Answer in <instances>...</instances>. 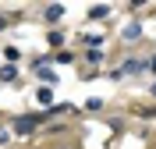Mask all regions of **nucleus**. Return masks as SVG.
Returning <instances> with one entry per match:
<instances>
[{"label":"nucleus","instance_id":"nucleus-1","mask_svg":"<svg viewBox=\"0 0 156 149\" xmlns=\"http://www.w3.org/2000/svg\"><path fill=\"white\" fill-rule=\"evenodd\" d=\"M36 124H39V114L18 117V121H14V135H29V131H36Z\"/></svg>","mask_w":156,"mask_h":149},{"label":"nucleus","instance_id":"nucleus-2","mask_svg":"<svg viewBox=\"0 0 156 149\" xmlns=\"http://www.w3.org/2000/svg\"><path fill=\"white\" fill-rule=\"evenodd\" d=\"M138 36H142V25H138V21H131V25L124 29V39H128V43H135Z\"/></svg>","mask_w":156,"mask_h":149},{"label":"nucleus","instance_id":"nucleus-3","mask_svg":"<svg viewBox=\"0 0 156 149\" xmlns=\"http://www.w3.org/2000/svg\"><path fill=\"white\" fill-rule=\"evenodd\" d=\"M43 14H46V21H60V14H64V7H60V4H50V7L43 11Z\"/></svg>","mask_w":156,"mask_h":149},{"label":"nucleus","instance_id":"nucleus-4","mask_svg":"<svg viewBox=\"0 0 156 149\" xmlns=\"http://www.w3.org/2000/svg\"><path fill=\"white\" fill-rule=\"evenodd\" d=\"M107 14H110V7H107V4H96V7L89 11V18H107Z\"/></svg>","mask_w":156,"mask_h":149},{"label":"nucleus","instance_id":"nucleus-5","mask_svg":"<svg viewBox=\"0 0 156 149\" xmlns=\"http://www.w3.org/2000/svg\"><path fill=\"white\" fill-rule=\"evenodd\" d=\"M142 68H146V60H128V64H124L128 75H135V71H142Z\"/></svg>","mask_w":156,"mask_h":149},{"label":"nucleus","instance_id":"nucleus-6","mask_svg":"<svg viewBox=\"0 0 156 149\" xmlns=\"http://www.w3.org/2000/svg\"><path fill=\"white\" fill-rule=\"evenodd\" d=\"M39 78L46 82V85H53V82H57V75H53V71H50V68H39Z\"/></svg>","mask_w":156,"mask_h":149},{"label":"nucleus","instance_id":"nucleus-7","mask_svg":"<svg viewBox=\"0 0 156 149\" xmlns=\"http://www.w3.org/2000/svg\"><path fill=\"white\" fill-rule=\"evenodd\" d=\"M14 75H18V71L11 68V64H7V68H0V82H11V78H14Z\"/></svg>","mask_w":156,"mask_h":149},{"label":"nucleus","instance_id":"nucleus-8","mask_svg":"<svg viewBox=\"0 0 156 149\" xmlns=\"http://www.w3.org/2000/svg\"><path fill=\"white\" fill-rule=\"evenodd\" d=\"M36 96H39V103H50V99H53V92H50V89H46V85H43V89H39V92H36Z\"/></svg>","mask_w":156,"mask_h":149},{"label":"nucleus","instance_id":"nucleus-9","mask_svg":"<svg viewBox=\"0 0 156 149\" xmlns=\"http://www.w3.org/2000/svg\"><path fill=\"white\" fill-rule=\"evenodd\" d=\"M0 142H7V131H0Z\"/></svg>","mask_w":156,"mask_h":149},{"label":"nucleus","instance_id":"nucleus-10","mask_svg":"<svg viewBox=\"0 0 156 149\" xmlns=\"http://www.w3.org/2000/svg\"><path fill=\"white\" fill-rule=\"evenodd\" d=\"M153 92H156V85H153Z\"/></svg>","mask_w":156,"mask_h":149}]
</instances>
